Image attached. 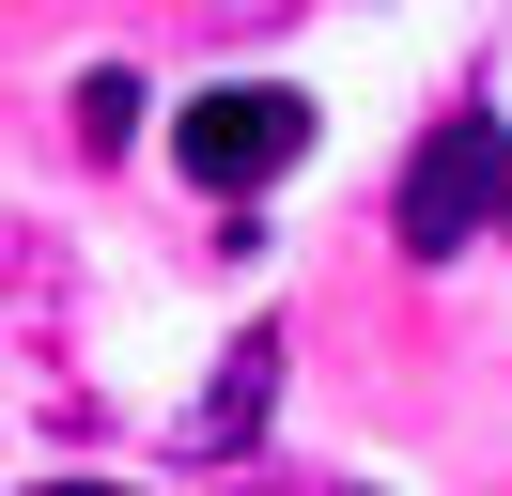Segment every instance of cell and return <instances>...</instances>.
I'll list each match as a JSON object with an SVG mask.
<instances>
[{
	"label": "cell",
	"instance_id": "obj_1",
	"mask_svg": "<svg viewBox=\"0 0 512 496\" xmlns=\"http://www.w3.org/2000/svg\"><path fill=\"white\" fill-rule=\"evenodd\" d=\"M388 217H404L419 264H450L481 217H512V124H497V109H450L435 140L404 155V202H388Z\"/></svg>",
	"mask_w": 512,
	"mask_h": 496
},
{
	"label": "cell",
	"instance_id": "obj_2",
	"mask_svg": "<svg viewBox=\"0 0 512 496\" xmlns=\"http://www.w3.org/2000/svg\"><path fill=\"white\" fill-rule=\"evenodd\" d=\"M171 155H187V186H218V202H249V186H280L295 155H311V93H280V78L187 93V124H171Z\"/></svg>",
	"mask_w": 512,
	"mask_h": 496
},
{
	"label": "cell",
	"instance_id": "obj_3",
	"mask_svg": "<svg viewBox=\"0 0 512 496\" xmlns=\"http://www.w3.org/2000/svg\"><path fill=\"white\" fill-rule=\"evenodd\" d=\"M264 372H280L264 341H249V357L218 372V403H202V450H249V434H264Z\"/></svg>",
	"mask_w": 512,
	"mask_h": 496
},
{
	"label": "cell",
	"instance_id": "obj_4",
	"mask_svg": "<svg viewBox=\"0 0 512 496\" xmlns=\"http://www.w3.org/2000/svg\"><path fill=\"white\" fill-rule=\"evenodd\" d=\"M125 124H140V78H125V62H94V78H78V140L109 155V140H125Z\"/></svg>",
	"mask_w": 512,
	"mask_h": 496
},
{
	"label": "cell",
	"instance_id": "obj_5",
	"mask_svg": "<svg viewBox=\"0 0 512 496\" xmlns=\"http://www.w3.org/2000/svg\"><path fill=\"white\" fill-rule=\"evenodd\" d=\"M47 496H125V481H47Z\"/></svg>",
	"mask_w": 512,
	"mask_h": 496
}]
</instances>
